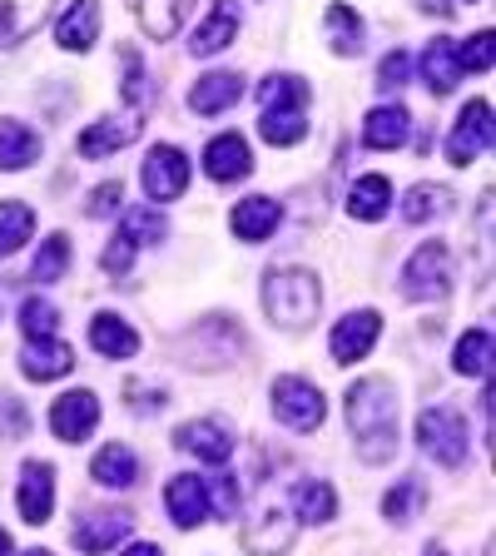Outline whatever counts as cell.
Returning a JSON list of instances; mask_svg holds the SVG:
<instances>
[{"mask_svg": "<svg viewBox=\"0 0 496 556\" xmlns=\"http://www.w3.org/2000/svg\"><path fill=\"white\" fill-rule=\"evenodd\" d=\"M347 428H353V442H358L363 463H387L397 447V403L393 388L382 378H363L358 388H347Z\"/></svg>", "mask_w": 496, "mask_h": 556, "instance_id": "cell-1", "label": "cell"}, {"mask_svg": "<svg viewBox=\"0 0 496 556\" xmlns=\"http://www.w3.org/2000/svg\"><path fill=\"white\" fill-rule=\"evenodd\" d=\"M318 278L308 268H278L264 278V308L278 328H308L318 313Z\"/></svg>", "mask_w": 496, "mask_h": 556, "instance_id": "cell-2", "label": "cell"}, {"mask_svg": "<svg viewBox=\"0 0 496 556\" xmlns=\"http://www.w3.org/2000/svg\"><path fill=\"white\" fill-rule=\"evenodd\" d=\"M403 293L417 303H437L452 293V249L442 239H428L407 258L403 268Z\"/></svg>", "mask_w": 496, "mask_h": 556, "instance_id": "cell-3", "label": "cell"}, {"mask_svg": "<svg viewBox=\"0 0 496 556\" xmlns=\"http://www.w3.org/2000/svg\"><path fill=\"white\" fill-rule=\"evenodd\" d=\"M417 442L442 467H462L467 463V417L452 413V407H428V413L417 417Z\"/></svg>", "mask_w": 496, "mask_h": 556, "instance_id": "cell-4", "label": "cell"}, {"mask_svg": "<svg viewBox=\"0 0 496 556\" xmlns=\"http://www.w3.org/2000/svg\"><path fill=\"white\" fill-rule=\"evenodd\" d=\"M486 150H492V104L472 100L447 135V160L457 164V169H467V164H476Z\"/></svg>", "mask_w": 496, "mask_h": 556, "instance_id": "cell-5", "label": "cell"}, {"mask_svg": "<svg viewBox=\"0 0 496 556\" xmlns=\"http://www.w3.org/2000/svg\"><path fill=\"white\" fill-rule=\"evenodd\" d=\"M274 413L283 428L313 432L323 422V393H318L308 378H278L274 382Z\"/></svg>", "mask_w": 496, "mask_h": 556, "instance_id": "cell-6", "label": "cell"}, {"mask_svg": "<svg viewBox=\"0 0 496 556\" xmlns=\"http://www.w3.org/2000/svg\"><path fill=\"white\" fill-rule=\"evenodd\" d=\"M139 179H144V194L169 204V199H179L189 189V154H179L174 144H154Z\"/></svg>", "mask_w": 496, "mask_h": 556, "instance_id": "cell-7", "label": "cell"}, {"mask_svg": "<svg viewBox=\"0 0 496 556\" xmlns=\"http://www.w3.org/2000/svg\"><path fill=\"white\" fill-rule=\"evenodd\" d=\"M94 422H100V397L90 388H75L50 407V428H55L60 442H85L94 432Z\"/></svg>", "mask_w": 496, "mask_h": 556, "instance_id": "cell-8", "label": "cell"}, {"mask_svg": "<svg viewBox=\"0 0 496 556\" xmlns=\"http://www.w3.org/2000/svg\"><path fill=\"white\" fill-rule=\"evenodd\" d=\"M378 333H382V318L372 308H358V313H347L343 324L333 328V363H358V358H368V348L378 343Z\"/></svg>", "mask_w": 496, "mask_h": 556, "instance_id": "cell-9", "label": "cell"}, {"mask_svg": "<svg viewBox=\"0 0 496 556\" xmlns=\"http://www.w3.org/2000/svg\"><path fill=\"white\" fill-rule=\"evenodd\" d=\"M204 169L208 179H219V185H239V179H249V169H254V154H249V144H243V135H214L204 150Z\"/></svg>", "mask_w": 496, "mask_h": 556, "instance_id": "cell-10", "label": "cell"}, {"mask_svg": "<svg viewBox=\"0 0 496 556\" xmlns=\"http://www.w3.org/2000/svg\"><path fill=\"white\" fill-rule=\"evenodd\" d=\"M15 502H21V517L30 521V527H46L50 511H55V467H50V463H30V467H25Z\"/></svg>", "mask_w": 496, "mask_h": 556, "instance_id": "cell-11", "label": "cell"}, {"mask_svg": "<svg viewBox=\"0 0 496 556\" xmlns=\"http://www.w3.org/2000/svg\"><path fill=\"white\" fill-rule=\"evenodd\" d=\"M125 532H129V511H85V517L75 521L69 542L80 546L85 556H100L115 542H125Z\"/></svg>", "mask_w": 496, "mask_h": 556, "instance_id": "cell-12", "label": "cell"}, {"mask_svg": "<svg viewBox=\"0 0 496 556\" xmlns=\"http://www.w3.org/2000/svg\"><path fill=\"white\" fill-rule=\"evenodd\" d=\"M298 536V521L283 517V511H258L249 527H243V546L254 556H283Z\"/></svg>", "mask_w": 496, "mask_h": 556, "instance_id": "cell-13", "label": "cell"}, {"mask_svg": "<svg viewBox=\"0 0 496 556\" xmlns=\"http://www.w3.org/2000/svg\"><path fill=\"white\" fill-rule=\"evenodd\" d=\"M174 442H179V447H189L194 457H204V463H229V452H233V432L224 428L219 417L185 422V428L174 432Z\"/></svg>", "mask_w": 496, "mask_h": 556, "instance_id": "cell-14", "label": "cell"}, {"mask_svg": "<svg viewBox=\"0 0 496 556\" xmlns=\"http://www.w3.org/2000/svg\"><path fill=\"white\" fill-rule=\"evenodd\" d=\"M233 35H239V5H233V0H214L208 21L189 35V50H194L199 60H208V55H219Z\"/></svg>", "mask_w": 496, "mask_h": 556, "instance_id": "cell-15", "label": "cell"}, {"mask_svg": "<svg viewBox=\"0 0 496 556\" xmlns=\"http://www.w3.org/2000/svg\"><path fill=\"white\" fill-rule=\"evenodd\" d=\"M139 139V115H119V119H94L90 129L80 135V154L85 160H104V154L125 150Z\"/></svg>", "mask_w": 496, "mask_h": 556, "instance_id": "cell-16", "label": "cell"}, {"mask_svg": "<svg viewBox=\"0 0 496 556\" xmlns=\"http://www.w3.org/2000/svg\"><path fill=\"white\" fill-rule=\"evenodd\" d=\"M21 368H25V378L50 382V378H60V372L75 368V348L60 343V338H30V343H25Z\"/></svg>", "mask_w": 496, "mask_h": 556, "instance_id": "cell-17", "label": "cell"}, {"mask_svg": "<svg viewBox=\"0 0 496 556\" xmlns=\"http://www.w3.org/2000/svg\"><path fill=\"white\" fill-rule=\"evenodd\" d=\"M55 0H0V46H21L25 35L46 25Z\"/></svg>", "mask_w": 496, "mask_h": 556, "instance_id": "cell-18", "label": "cell"}, {"mask_svg": "<svg viewBox=\"0 0 496 556\" xmlns=\"http://www.w3.org/2000/svg\"><path fill=\"white\" fill-rule=\"evenodd\" d=\"M55 40L65 50H75V55H85V50L100 40V0H69L65 21H60Z\"/></svg>", "mask_w": 496, "mask_h": 556, "instance_id": "cell-19", "label": "cell"}, {"mask_svg": "<svg viewBox=\"0 0 496 556\" xmlns=\"http://www.w3.org/2000/svg\"><path fill=\"white\" fill-rule=\"evenodd\" d=\"M278 219H283V208H278V199H268V194L243 199V204L229 214L233 233H239L243 243H258V239H268V233L278 229Z\"/></svg>", "mask_w": 496, "mask_h": 556, "instance_id": "cell-20", "label": "cell"}, {"mask_svg": "<svg viewBox=\"0 0 496 556\" xmlns=\"http://www.w3.org/2000/svg\"><path fill=\"white\" fill-rule=\"evenodd\" d=\"M164 502H169V517L179 521V527H199V521L208 517V482L204 477H174Z\"/></svg>", "mask_w": 496, "mask_h": 556, "instance_id": "cell-21", "label": "cell"}, {"mask_svg": "<svg viewBox=\"0 0 496 556\" xmlns=\"http://www.w3.org/2000/svg\"><path fill=\"white\" fill-rule=\"evenodd\" d=\"M387 204H393V179H387V174H363L358 185L347 189V214H353V219H363V224L382 219V214H387Z\"/></svg>", "mask_w": 496, "mask_h": 556, "instance_id": "cell-22", "label": "cell"}, {"mask_svg": "<svg viewBox=\"0 0 496 556\" xmlns=\"http://www.w3.org/2000/svg\"><path fill=\"white\" fill-rule=\"evenodd\" d=\"M243 94V80L239 75H229V70H214V75H204V80L189 90V110L194 115H219V110H229L233 100Z\"/></svg>", "mask_w": 496, "mask_h": 556, "instance_id": "cell-23", "label": "cell"}, {"mask_svg": "<svg viewBox=\"0 0 496 556\" xmlns=\"http://www.w3.org/2000/svg\"><path fill=\"white\" fill-rule=\"evenodd\" d=\"M90 343H94V353H104V358H135L139 353V333L119 318V313H100V318H94Z\"/></svg>", "mask_w": 496, "mask_h": 556, "instance_id": "cell-24", "label": "cell"}, {"mask_svg": "<svg viewBox=\"0 0 496 556\" xmlns=\"http://www.w3.org/2000/svg\"><path fill=\"white\" fill-rule=\"evenodd\" d=\"M407 129H412V115L403 104H378L368 115V125H363V139L372 150H397V144H407Z\"/></svg>", "mask_w": 496, "mask_h": 556, "instance_id": "cell-25", "label": "cell"}, {"mask_svg": "<svg viewBox=\"0 0 496 556\" xmlns=\"http://www.w3.org/2000/svg\"><path fill=\"white\" fill-rule=\"evenodd\" d=\"M90 472H94V482L100 486H135V477H139V457L125 447V442H110V447H100L94 452V463H90Z\"/></svg>", "mask_w": 496, "mask_h": 556, "instance_id": "cell-26", "label": "cell"}, {"mask_svg": "<svg viewBox=\"0 0 496 556\" xmlns=\"http://www.w3.org/2000/svg\"><path fill=\"white\" fill-rule=\"evenodd\" d=\"M422 80L432 85V94H452L462 80V65H457V46L452 40H432L422 50Z\"/></svg>", "mask_w": 496, "mask_h": 556, "instance_id": "cell-27", "label": "cell"}, {"mask_svg": "<svg viewBox=\"0 0 496 556\" xmlns=\"http://www.w3.org/2000/svg\"><path fill=\"white\" fill-rule=\"evenodd\" d=\"M40 154L35 129H25L21 119H0V169H25Z\"/></svg>", "mask_w": 496, "mask_h": 556, "instance_id": "cell-28", "label": "cell"}, {"mask_svg": "<svg viewBox=\"0 0 496 556\" xmlns=\"http://www.w3.org/2000/svg\"><path fill=\"white\" fill-rule=\"evenodd\" d=\"M185 15H189V0H139V21L154 40H174L185 30Z\"/></svg>", "mask_w": 496, "mask_h": 556, "instance_id": "cell-29", "label": "cell"}, {"mask_svg": "<svg viewBox=\"0 0 496 556\" xmlns=\"http://www.w3.org/2000/svg\"><path fill=\"white\" fill-rule=\"evenodd\" d=\"M293 507H298L303 521H333L338 517V492L323 482V477H308V482L293 486Z\"/></svg>", "mask_w": 496, "mask_h": 556, "instance_id": "cell-30", "label": "cell"}, {"mask_svg": "<svg viewBox=\"0 0 496 556\" xmlns=\"http://www.w3.org/2000/svg\"><path fill=\"white\" fill-rule=\"evenodd\" d=\"M30 233H35V208L21 204V199H0V258L15 254Z\"/></svg>", "mask_w": 496, "mask_h": 556, "instance_id": "cell-31", "label": "cell"}, {"mask_svg": "<svg viewBox=\"0 0 496 556\" xmlns=\"http://www.w3.org/2000/svg\"><path fill=\"white\" fill-rule=\"evenodd\" d=\"M452 368L462 372V378H486V372H492V333H486V328H472V333L457 343Z\"/></svg>", "mask_w": 496, "mask_h": 556, "instance_id": "cell-32", "label": "cell"}, {"mask_svg": "<svg viewBox=\"0 0 496 556\" xmlns=\"http://www.w3.org/2000/svg\"><path fill=\"white\" fill-rule=\"evenodd\" d=\"M452 208V189H442V185H417L412 194L403 199V219L407 224H428V219H442Z\"/></svg>", "mask_w": 496, "mask_h": 556, "instance_id": "cell-33", "label": "cell"}, {"mask_svg": "<svg viewBox=\"0 0 496 556\" xmlns=\"http://www.w3.org/2000/svg\"><path fill=\"white\" fill-rule=\"evenodd\" d=\"M258 104L264 110H308V85L293 80V75H268L258 85Z\"/></svg>", "mask_w": 496, "mask_h": 556, "instance_id": "cell-34", "label": "cell"}, {"mask_svg": "<svg viewBox=\"0 0 496 556\" xmlns=\"http://www.w3.org/2000/svg\"><path fill=\"white\" fill-rule=\"evenodd\" d=\"M258 135L268 139V144H298L303 135H308V119H303V110H264V119H258Z\"/></svg>", "mask_w": 496, "mask_h": 556, "instance_id": "cell-35", "label": "cell"}, {"mask_svg": "<svg viewBox=\"0 0 496 556\" xmlns=\"http://www.w3.org/2000/svg\"><path fill=\"white\" fill-rule=\"evenodd\" d=\"M328 35H333V50H338V55H358V50H363V21H358V11H347V5H328Z\"/></svg>", "mask_w": 496, "mask_h": 556, "instance_id": "cell-36", "label": "cell"}, {"mask_svg": "<svg viewBox=\"0 0 496 556\" xmlns=\"http://www.w3.org/2000/svg\"><path fill=\"white\" fill-rule=\"evenodd\" d=\"M119 239H125L129 249H144V243L164 239V214H160V208H150V204L129 208V214H125V229H119Z\"/></svg>", "mask_w": 496, "mask_h": 556, "instance_id": "cell-37", "label": "cell"}, {"mask_svg": "<svg viewBox=\"0 0 496 556\" xmlns=\"http://www.w3.org/2000/svg\"><path fill=\"white\" fill-rule=\"evenodd\" d=\"M65 264H69V239H65V233H50L46 249L35 254L30 278H40V283H55V278L65 274Z\"/></svg>", "mask_w": 496, "mask_h": 556, "instance_id": "cell-38", "label": "cell"}, {"mask_svg": "<svg viewBox=\"0 0 496 556\" xmlns=\"http://www.w3.org/2000/svg\"><path fill=\"white\" fill-rule=\"evenodd\" d=\"M21 328H25V338H55V328H60L55 303H46V299H25V308H21Z\"/></svg>", "mask_w": 496, "mask_h": 556, "instance_id": "cell-39", "label": "cell"}, {"mask_svg": "<svg viewBox=\"0 0 496 556\" xmlns=\"http://www.w3.org/2000/svg\"><path fill=\"white\" fill-rule=\"evenodd\" d=\"M457 65L462 70H492V30L472 35L467 46H457Z\"/></svg>", "mask_w": 496, "mask_h": 556, "instance_id": "cell-40", "label": "cell"}, {"mask_svg": "<svg viewBox=\"0 0 496 556\" xmlns=\"http://www.w3.org/2000/svg\"><path fill=\"white\" fill-rule=\"evenodd\" d=\"M417 497H422V492H417V482H403V486H397V492H387V502H382V511H387V517H393V521H407V507H412Z\"/></svg>", "mask_w": 496, "mask_h": 556, "instance_id": "cell-41", "label": "cell"}, {"mask_svg": "<svg viewBox=\"0 0 496 556\" xmlns=\"http://www.w3.org/2000/svg\"><path fill=\"white\" fill-rule=\"evenodd\" d=\"M407 65H412V60H407L403 50H393V55L382 60V65H378V85H382V90H393V85H403V80H407Z\"/></svg>", "mask_w": 496, "mask_h": 556, "instance_id": "cell-42", "label": "cell"}, {"mask_svg": "<svg viewBox=\"0 0 496 556\" xmlns=\"http://www.w3.org/2000/svg\"><path fill=\"white\" fill-rule=\"evenodd\" d=\"M119 194H125V189H119V179H110V185L94 189V199H90V214H94V219H100V214H110V208H119Z\"/></svg>", "mask_w": 496, "mask_h": 556, "instance_id": "cell-43", "label": "cell"}, {"mask_svg": "<svg viewBox=\"0 0 496 556\" xmlns=\"http://www.w3.org/2000/svg\"><path fill=\"white\" fill-rule=\"evenodd\" d=\"M417 5H422V11H432V15H442V21L452 15V0H417Z\"/></svg>", "mask_w": 496, "mask_h": 556, "instance_id": "cell-44", "label": "cell"}, {"mask_svg": "<svg viewBox=\"0 0 496 556\" xmlns=\"http://www.w3.org/2000/svg\"><path fill=\"white\" fill-rule=\"evenodd\" d=\"M125 556H164V552H160V546H154V542H135Z\"/></svg>", "mask_w": 496, "mask_h": 556, "instance_id": "cell-45", "label": "cell"}, {"mask_svg": "<svg viewBox=\"0 0 496 556\" xmlns=\"http://www.w3.org/2000/svg\"><path fill=\"white\" fill-rule=\"evenodd\" d=\"M0 556H11V536H5V527H0Z\"/></svg>", "mask_w": 496, "mask_h": 556, "instance_id": "cell-46", "label": "cell"}, {"mask_svg": "<svg viewBox=\"0 0 496 556\" xmlns=\"http://www.w3.org/2000/svg\"><path fill=\"white\" fill-rule=\"evenodd\" d=\"M30 556H50V552H30Z\"/></svg>", "mask_w": 496, "mask_h": 556, "instance_id": "cell-47", "label": "cell"}, {"mask_svg": "<svg viewBox=\"0 0 496 556\" xmlns=\"http://www.w3.org/2000/svg\"><path fill=\"white\" fill-rule=\"evenodd\" d=\"M467 5H472V0H467Z\"/></svg>", "mask_w": 496, "mask_h": 556, "instance_id": "cell-48", "label": "cell"}, {"mask_svg": "<svg viewBox=\"0 0 496 556\" xmlns=\"http://www.w3.org/2000/svg\"><path fill=\"white\" fill-rule=\"evenodd\" d=\"M432 556H437V552H432Z\"/></svg>", "mask_w": 496, "mask_h": 556, "instance_id": "cell-49", "label": "cell"}]
</instances>
